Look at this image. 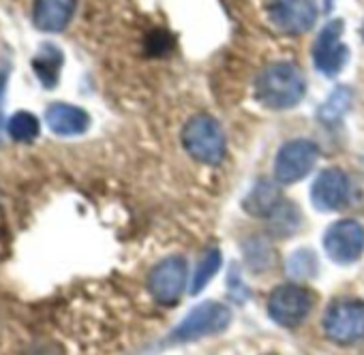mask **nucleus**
I'll list each match as a JSON object with an SVG mask.
<instances>
[{"label":"nucleus","mask_w":364,"mask_h":355,"mask_svg":"<svg viewBox=\"0 0 364 355\" xmlns=\"http://www.w3.org/2000/svg\"><path fill=\"white\" fill-rule=\"evenodd\" d=\"M182 143L187 152L206 165H217L225 156V133L217 118L196 116L182 129Z\"/></svg>","instance_id":"obj_2"},{"label":"nucleus","mask_w":364,"mask_h":355,"mask_svg":"<svg viewBox=\"0 0 364 355\" xmlns=\"http://www.w3.org/2000/svg\"><path fill=\"white\" fill-rule=\"evenodd\" d=\"M63 52L52 45V43H46L41 45L39 54L35 56L33 60V69H35V75L39 77V82L46 86V88H54L58 84V77H60V69H63Z\"/></svg>","instance_id":"obj_14"},{"label":"nucleus","mask_w":364,"mask_h":355,"mask_svg":"<svg viewBox=\"0 0 364 355\" xmlns=\"http://www.w3.org/2000/svg\"><path fill=\"white\" fill-rule=\"evenodd\" d=\"M323 248L338 266L358 261L364 253V227L358 221H336L323 234Z\"/></svg>","instance_id":"obj_8"},{"label":"nucleus","mask_w":364,"mask_h":355,"mask_svg":"<svg viewBox=\"0 0 364 355\" xmlns=\"http://www.w3.org/2000/svg\"><path fill=\"white\" fill-rule=\"evenodd\" d=\"M219 268H221V255H219V251H208V253L204 255V259L200 261L198 270L193 272L191 293L198 295V293L215 278V274L219 272Z\"/></svg>","instance_id":"obj_19"},{"label":"nucleus","mask_w":364,"mask_h":355,"mask_svg":"<svg viewBox=\"0 0 364 355\" xmlns=\"http://www.w3.org/2000/svg\"><path fill=\"white\" fill-rule=\"evenodd\" d=\"M232 321V312L228 306L219 302H202L196 306L185 319L178 323V327L169 334L171 342H189L210 334L225 329Z\"/></svg>","instance_id":"obj_3"},{"label":"nucleus","mask_w":364,"mask_h":355,"mask_svg":"<svg viewBox=\"0 0 364 355\" xmlns=\"http://www.w3.org/2000/svg\"><path fill=\"white\" fill-rule=\"evenodd\" d=\"M270 227L277 236H289L300 227V214L289 202H281L270 214Z\"/></svg>","instance_id":"obj_18"},{"label":"nucleus","mask_w":364,"mask_h":355,"mask_svg":"<svg viewBox=\"0 0 364 355\" xmlns=\"http://www.w3.org/2000/svg\"><path fill=\"white\" fill-rule=\"evenodd\" d=\"M7 131H9L11 139L28 143V141L37 139V135L41 131V124H39V118L35 114H31V111H16L9 118V122H7Z\"/></svg>","instance_id":"obj_16"},{"label":"nucleus","mask_w":364,"mask_h":355,"mask_svg":"<svg viewBox=\"0 0 364 355\" xmlns=\"http://www.w3.org/2000/svg\"><path fill=\"white\" fill-rule=\"evenodd\" d=\"M311 293L298 285H281L268 297V315L274 323L283 327L300 325L311 312Z\"/></svg>","instance_id":"obj_9"},{"label":"nucleus","mask_w":364,"mask_h":355,"mask_svg":"<svg viewBox=\"0 0 364 355\" xmlns=\"http://www.w3.org/2000/svg\"><path fill=\"white\" fill-rule=\"evenodd\" d=\"M332 5H334V0H326V9H332Z\"/></svg>","instance_id":"obj_21"},{"label":"nucleus","mask_w":364,"mask_h":355,"mask_svg":"<svg viewBox=\"0 0 364 355\" xmlns=\"http://www.w3.org/2000/svg\"><path fill=\"white\" fill-rule=\"evenodd\" d=\"M323 329L330 340L351 344L364 338V306L353 300L334 302L323 315Z\"/></svg>","instance_id":"obj_7"},{"label":"nucleus","mask_w":364,"mask_h":355,"mask_svg":"<svg viewBox=\"0 0 364 355\" xmlns=\"http://www.w3.org/2000/svg\"><path fill=\"white\" fill-rule=\"evenodd\" d=\"M189 268L182 257H165L159 261L148 278V289L152 297L163 306H173L187 287Z\"/></svg>","instance_id":"obj_5"},{"label":"nucleus","mask_w":364,"mask_h":355,"mask_svg":"<svg viewBox=\"0 0 364 355\" xmlns=\"http://www.w3.org/2000/svg\"><path fill=\"white\" fill-rule=\"evenodd\" d=\"M319 158V148L311 139H291L287 141L274 160V178L279 185H294L311 173Z\"/></svg>","instance_id":"obj_4"},{"label":"nucleus","mask_w":364,"mask_h":355,"mask_svg":"<svg viewBox=\"0 0 364 355\" xmlns=\"http://www.w3.org/2000/svg\"><path fill=\"white\" fill-rule=\"evenodd\" d=\"M304 92H306L304 73L296 62L289 60L268 65L255 82L257 101L270 109L296 107L304 99Z\"/></svg>","instance_id":"obj_1"},{"label":"nucleus","mask_w":364,"mask_h":355,"mask_svg":"<svg viewBox=\"0 0 364 355\" xmlns=\"http://www.w3.org/2000/svg\"><path fill=\"white\" fill-rule=\"evenodd\" d=\"M46 122L52 133L60 137H75L88 131L90 126V116L77 105L69 103H52L46 109Z\"/></svg>","instance_id":"obj_12"},{"label":"nucleus","mask_w":364,"mask_h":355,"mask_svg":"<svg viewBox=\"0 0 364 355\" xmlns=\"http://www.w3.org/2000/svg\"><path fill=\"white\" fill-rule=\"evenodd\" d=\"M279 189L270 180H262L245 200V210L255 217H268L279 206Z\"/></svg>","instance_id":"obj_15"},{"label":"nucleus","mask_w":364,"mask_h":355,"mask_svg":"<svg viewBox=\"0 0 364 355\" xmlns=\"http://www.w3.org/2000/svg\"><path fill=\"white\" fill-rule=\"evenodd\" d=\"M349 195H351L349 178L345 175V171L336 167L323 169L311 187V202L321 212L343 210L345 206H349Z\"/></svg>","instance_id":"obj_11"},{"label":"nucleus","mask_w":364,"mask_h":355,"mask_svg":"<svg viewBox=\"0 0 364 355\" xmlns=\"http://www.w3.org/2000/svg\"><path fill=\"white\" fill-rule=\"evenodd\" d=\"M343 28V20H330L315 39L313 65L326 77H336L349 60V48L341 43Z\"/></svg>","instance_id":"obj_6"},{"label":"nucleus","mask_w":364,"mask_h":355,"mask_svg":"<svg viewBox=\"0 0 364 355\" xmlns=\"http://www.w3.org/2000/svg\"><path fill=\"white\" fill-rule=\"evenodd\" d=\"M268 16L285 35H304L317 20L315 0H270Z\"/></svg>","instance_id":"obj_10"},{"label":"nucleus","mask_w":364,"mask_h":355,"mask_svg":"<svg viewBox=\"0 0 364 355\" xmlns=\"http://www.w3.org/2000/svg\"><path fill=\"white\" fill-rule=\"evenodd\" d=\"M75 13V0H35L33 22L43 33H63Z\"/></svg>","instance_id":"obj_13"},{"label":"nucleus","mask_w":364,"mask_h":355,"mask_svg":"<svg viewBox=\"0 0 364 355\" xmlns=\"http://www.w3.org/2000/svg\"><path fill=\"white\" fill-rule=\"evenodd\" d=\"M317 272V257L313 251L300 248L287 259V274L291 278H311Z\"/></svg>","instance_id":"obj_20"},{"label":"nucleus","mask_w":364,"mask_h":355,"mask_svg":"<svg viewBox=\"0 0 364 355\" xmlns=\"http://www.w3.org/2000/svg\"><path fill=\"white\" fill-rule=\"evenodd\" d=\"M0 124H3V114H0Z\"/></svg>","instance_id":"obj_22"},{"label":"nucleus","mask_w":364,"mask_h":355,"mask_svg":"<svg viewBox=\"0 0 364 355\" xmlns=\"http://www.w3.org/2000/svg\"><path fill=\"white\" fill-rule=\"evenodd\" d=\"M362 37H364V26H362Z\"/></svg>","instance_id":"obj_23"},{"label":"nucleus","mask_w":364,"mask_h":355,"mask_svg":"<svg viewBox=\"0 0 364 355\" xmlns=\"http://www.w3.org/2000/svg\"><path fill=\"white\" fill-rule=\"evenodd\" d=\"M349 103H351V90L345 86L334 88L328 101L319 107V120L326 124H336L349 109Z\"/></svg>","instance_id":"obj_17"}]
</instances>
